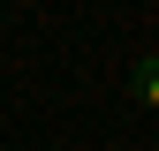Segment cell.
<instances>
[{"mask_svg":"<svg viewBox=\"0 0 159 151\" xmlns=\"http://www.w3.org/2000/svg\"><path fill=\"white\" fill-rule=\"evenodd\" d=\"M152 151H159V144H152Z\"/></svg>","mask_w":159,"mask_h":151,"instance_id":"obj_2","label":"cell"},{"mask_svg":"<svg viewBox=\"0 0 159 151\" xmlns=\"http://www.w3.org/2000/svg\"><path fill=\"white\" fill-rule=\"evenodd\" d=\"M129 91H136V106H152V113H159V53H144V61L129 68Z\"/></svg>","mask_w":159,"mask_h":151,"instance_id":"obj_1","label":"cell"}]
</instances>
